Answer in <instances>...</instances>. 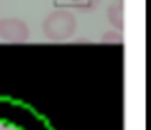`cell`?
<instances>
[{
    "label": "cell",
    "instance_id": "6da1fadb",
    "mask_svg": "<svg viewBox=\"0 0 151 130\" xmlns=\"http://www.w3.org/2000/svg\"><path fill=\"white\" fill-rule=\"evenodd\" d=\"M77 30V18L68 9L52 11L43 22V32L52 41H66Z\"/></svg>",
    "mask_w": 151,
    "mask_h": 130
},
{
    "label": "cell",
    "instance_id": "7a4b0ae2",
    "mask_svg": "<svg viewBox=\"0 0 151 130\" xmlns=\"http://www.w3.org/2000/svg\"><path fill=\"white\" fill-rule=\"evenodd\" d=\"M30 36L29 25L20 18H2L0 20V38L11 43L27 41Z\"/></svg>",
    "mask_w": 151,
    "mask_h": 130
},
{
    "label": "cell",
    "instance_id": "3957f363",
    "mask_svg": "<svg viewBox=\"0 0 151 130\" xmlns=\"http://www.w3.org/2000/svg\"><path fill=\"white\" fill-rule=\"evenodd\" d=\"M123 2H124V0H114V2L109 6V9H107L109 22H110L117 30H123V27H124V18H123Z\"/></svg>",
    "mask_w": 151,
    "mask_h": 130
},
{
    "label": "cell",
    "instance_id": "277c9868",
    "mask_svg": "<svg viewBox=\"0 0 151 130\" xmlns=\"http://www.w3.org/2000/svg\"><path fill=\"white\" fill-rule=\"evenodd\" d=\"M68 2H69V6L77 7V9L91 11V9H94V7H98V6H100L101 0H68Z\"/></svg>",
    "mask_w": 151,
    "mask_h": 130
},
{
    "label": "cell",
    "instance_id": "5b68a950",
    "mask_svg": "<svg viewBox=\"0 0 151 130\" xmlns=\"http://www.w3.org/2000/svg\"><path fill=\"white\" fill-rule=\"evenodd\" d=\"M101 39H103V41H121L123 38H121L119 34H105Z\"/></svg>",
    "mask_w": 151,
    "mask_h": 130
}]
</instances>
